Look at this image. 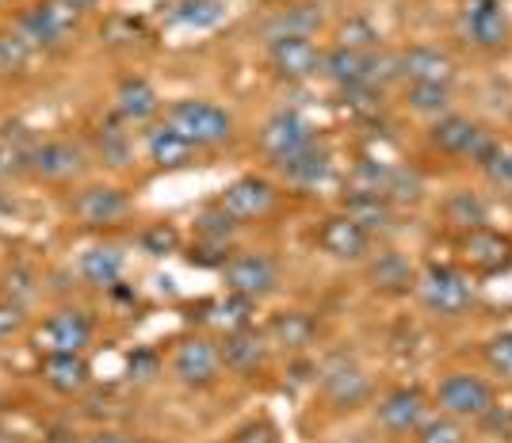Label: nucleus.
<instances>
[{"mask_svg":"<svg viewBox=\"0 0 512 443\" xmlns=\"http://www.w3.org/2000/svg\"><path fill=\"white\" fill-rule=\"evenodd\" d=\"M142 146H146V157H150L157 169H188L195 161L199 149L172 127V123H150L146 134H142Z\"/></svg>","mask_w":512,"mask_h":443,"instance_id":"b1692460","label":"nucleus"},{"mask_svg":"<svg viewBox=\"0 0 512 443\" xmlns=\"http://www.w3.org/2000/svg\"><path fill=\"white\" fill-rule=\"evenodd\" d=\"M77 23H81V12L69 0H39L16 20V35L31 50H58L73 39Z\"/></svg>","mask_w":512,"mask_h":443,"instance_id":"20e7f679","label":"nucleus"},{"mask_svg":"<svg viewBox=\"0 0 512 443\" xmlns=\"http://www.w3.org/2000/svg\"><path fill=\"white\" fill-rule=\"evenodd\" d=\"M23 329H27V306L4 298V302H0V340L20 337Z\"/></svg>","mask_w":512,"mask_h":443,"instance_id":"37998d69","label":"nucleus"},{"mask_svg":"<svg viewBox=\"0 0 512 443\" xmlns=\"http://www.w3.org/2000/svg\"><path fill=\"white\" fill-rule=\"evenodd\" d=\"M371 283L383 291H406V287H413V272L398 253H383L371 264Z\"/></svg>","mask_w":512,"mask_h":443,"instance_id":"473e14b6","label":"nucleus"},{"mask_svg":"<svg viewBox=\"0 0 512 443\" xmlns=\"http://www.w3.org/2000/svg\"><path fill=\"white\" fill-rule=\"evenodd\" d=\"M371 394H375V386H371L367 371H363L356 359L337 356L321 367V398L329 401L337 413L360 409V405L371 401Z\"/></svg>","mask_w":512,"mask_h":443,"instance_id":"f8f14e48","label":"nucleus"},{"mask_svg":"<svg viewBox=\"0 0 512 443\" xmlns=\"http://www.w3.org/2000/svg\"><path fill=\"white\" fill-rule=\"evenodd\" d=\"M161 115V96L146 77H123L115 88V119L127 127H150Z\"/></svg>","mask_w":512,"mask_h":443,"instance_id":"4be33fe9","label":"nucleus"},{"mask_svg":"<svg viewBox=\"0 0 512 443\" xmlns=\"http://www.w3.org/2000/svg\"><path fill=\"white\" fill-rule=\"evenodd\" d=\"M268 4H279V0H268Z\"/></svg>","mask_w":512,"mask_h":443,"instance_id":"603ef678","label":"nucleus"},{"mask_svg":"<svg viewBox=\"0 0 512 443\" xmlns=\"http://www.w3.org/2000/svg\"><path fill=\"white\" fill-rule=\"evenodd\" d=\"M222 283H226L230 295L260 302V298L276 295L279 264L268 253H234L222 264Z\"/></svg>","mask_w":512,"mask_h":443,"instance_id":"9d476101","label":"nucleus"},{"mask_svg":"<svg viewBox=\"0 0 512 443\" xmlns=\"http://www.w3.org/2000/svg\"><path fill=\"white\" fill-rule=\"evenodd\" d=\"M451 226H459V230H478V226H486V203L474 195V191H455L448 199V207H444Z\"/></svg>","mask_w":512,"mask_h":443,"instance_id":"2f4dec72","label":"nucleus"},{"mask_svg":"<svg viewBox=\"0 0 512 443\" xmlns=\"http://www.w3.org/2000/svg\"><path fill=\"white\" fill-rule=\"evenodd\" d=\"M4 405H8V398H4V394H0V409H4Z\"/></svg>","mask_w":512,"mask_h":443,"instance_id":"3c124183","label":"nucleus"},{"mask_svg":"<svg viewBox=\"0 0 512 443\" xmlns=\"http://www.w3.org/2000/svg\"><path fill=\"white\" fill-rule=\"evenodd\" d=\"M88 169V153L69 138H46L27 153V172L43 184H73Z\"/></svg>","mask_w":512,"mask_h":443,"instance_id":"0eeeda50","label":"nucleus"},{"mask_svg":"<svg viewBox=\"0 0 512 443\" xmlns=\"http://www.w3.org/2000/svg\"><path fill=\"white\" fill-rule=\"evenodd\" d=\"M318 27H321V12L299 4V8H283L279 16H272V20L264 23V39L268 43L272 39H291V35H306L310 39V31H318Z\"/></svg>","mask_w":512,"mask_h":443,"instance_id":"c756f323","label":"nucleus"},{"mask_svg":"<svg viewBox=\"0 0 512 443\" xmlns=\"http://www.w3.org/2000/svg\"><path fill=\"white\" fill-rule=\"evenodd\" d=\"M406 104L417 115H448L451 107V85H406Z\"/></svg>","mask_w":512,"mask_h":443,"instance_id":"72a5a7b5","label":"nucleus"},{"mask_svg":"<svg viewBox=\"0 0 512 443\" xmlns=\"http://www.w3.org/2000/svg\"><path fill=\"white\" fill-rule=\"evenodd\" d=\"M314 142H318V138H314V127L302 119L299 111H276V115L260 127V134H256V146H260V153H264L276 169L287 165L291 157L306 153Z\"/></svg>","mask_w":512,"mask_h":443,"instance_id":"6e6552de","label":"nucleus"},{"mask_svg":"<svg viewBox=\"0 0 512 443\" xmlns=\"http://www.w3.org/2000/svg\"><path fill=\"white\" fill-rule=\"evenodd\" d=\"M413 291L421 298L428 314L436 317H459L470 306V279L451 264H425L421 272L413 275Z\"/></svg>","mask_w":512,"mask_h":443,"instance_id":"39448f33","label":"nucleus"},{"mask_svg":"<svg viewBox=\"0 0 512 443\" xmlns=\"http://www.w3.org/2000/svg\"><path fill=\"white\" fill-rule=\"evenodd\" d=\"M127 371H130V379H138V382H150L157 371H161V359H157V352H150V348H138L134 356H130L127 363Z\"/></svg>","mask_w":512,"mask_h":443,"instance_id":"a18cd8bd","label":"nucleus"},{"mask_svg":"<svg viewBox=\"0 0 512 443\" xmlns=\"http://www.w3.org/2000/svg\"><path fill=\"white\" fill-rule=\"evenodd\" d=\"M31 46L23 43L16 31H4L0 35V73H23L27 62H31Z\"/></svg>","mask_w":512,"mask_h":443,"instance_id":"ea45409f","label":"nucleus"},{"mask_svg":"<svg viewBox=\"0 0 512 443\" xmlns=\"http://www.w3.org/2000/svg\"><path fill=\"white\" fill-rule=\"evenodd\" d=\"M92 314L81 306H62L46 317L35 333V348L39 356H85L88 344H92Z\"/></svg>","mask_w":512,"mask_h":443,"instance_id":"423d86ee","label":"nucleus"},{"mask_svg":"<svg viewBox=\"0 0 512 443\" xmlns=\"http://www.w3.org/2000/svg\"><path fill=\"white\" fill-rule=\"evenodd\" d=\"M321 58H325V50H318V43L306 39V35L272 39L268 43V65L283 81H310V77H318Z\"/></svg>","mask_w":512,"mask_h":443,"instance_id":"a211bd4d","label":"nucleus"},{"mask_svg":"<svg viewBox=\"0 0 512 443\" xmlns=\"http://www.w3.org/2000/svg\"><path fill=\"white\" fill-rule=\"evenodd\" d=\"M0 443H27L20 432H12V428H0Z\"/></svg>","mask_w":512,"mask_h":443,"instance_id":"09e8293b","label":"nucleus"},{"mask_svg":"<svg viewBox=\"0 0 512 443\" xmlns=\"http://www.w3.org/2000/svg\"><path fill=\"white\" fill-rule=\"evenodd\" d=\"M69 211H73V218H77L81 226L107 230V226L127 222L130 211H134V203H130L127 191L115 188V184H88V188H81L69 199Z\"/></svg>","mask_w":512,"mask_h":443,"instance_id":"4468645a","label":"nucleus"},{"mask_svg":"<svg viewBox=\"0 0 512 443\" xmlns=\"http://www.w3.org/2000/svg\"><path fill=\"white\" fill-rule=\"evenodd\" d=\"M417 443H467V428H463V421H455V417H428L417 432Z\"/></svg>","mask_w":512,"mask_h":443,"instance_id":"e433bc0d","label":"nucleus"},{"mask_svg":"<svg viewBox=\"0 0 512 443\" xmlns=\"http://www.w3.org/2000/svg\"><path fill=\"white\" fill-rule=\"evenodd\" d=\"M344 214L356 218L363 230H390L394 226V203L383 199V195H348L344 199Z\"/></svg>","mask_w":512,"mask_h":443,"instance_id":"c85d7f7f","label":"nucleus"},{"mask_svg":"<svg viewBox=\"0 0 512 443\" xmlns=\"http://www.w3.org/2000/svg\"><path fill=\"white\" fill-rule=\"evenodd\" d=\"M195 314L192 321H199V325H207V329H214L218 337H226V333H237V329H249L253 325V310L256 302H249V298L241 295H226L222 298H203L199 306H192Z\"/></svg>","mask_w":512,"mask_h":443,"instance_id":"5701e85b","label":"nucleus"},{"mask_svg":"<svg viewBox=\"0 0 512 443\" xmlns=\"http://www.w3.org/2000/svg\"><path fill=\"white\" fill-rule=\"evenodd\" d=\"M482 172H486V180H490L493 188L512 191V149H497Z\"/></svg>","mask_w":512,"mask_h":443,"instance_id":"c03bdc74","label":"nucleus"},{"mask_svg":"<svg viewBox=\"0 0 512 443\" xmlns=\"http://www.w3.org/2000/svg\"><path fill=\"white\" fill-rule=\"evenodd\" d=\"M318 333V321L310 314H302V310H283L268 321V329H264V337L272 348H283V352H302L310 340Z\"/></svg>","mask_w":512,"mask_h":443,"instance_id":"cd10ccee","label":"nucleus"},{"mask_svg":"<svg viewBox=\"0 0 512 443\" xmlns=\"http://www.w3.org/2000/svg\"><path fill=\"white\" fill-rule=\"evenodd\" d=\"M318 245H321V253H329L333 260H341V264H360V260H367V253H371V233L363 230L356 218L333 214V218L321 222Z\"/></svg>","mask_w":512,"mask_h":443,"instance_id":"6ab92c4d","label":"nucleus"},{"mask_svg":"<svg viewBox=\"0 0 512 443\" xmlns=\"http://www.w3.org/2000/svg\"><path fill=\"white\" fill-rule=\"evenodd\" d=\"M226 443H279V424L272 417H253L241 428H234V436Z\"/></svg>","mask_w":512,"mask_h":443,"instance_id":"a19ab883","label":"nucleus"},{"mask_svg":"<svg viewBox=\"0 0 512 443\" xmlns=\"http://www.w3.org/2000/svg\"><path fill=\"white\" fill-rule=\"evenodd\" d=\"M341 96L352 115H379L383 111V88H344Z\"/></svg>","mask_w":512,"mask_h":443,"instance_id":"79ce46f5","label":"nucleus"},{"mask_svg":"<svg viewBox=\"0 0 512 443\" xmlns=\"http://www.w3.org/2000/svg\"><path fill=\"white\" fill-rule=\"evenodd\" d=\"M279 172H283V180L291 184V188L299 191H318L329 176H333V153L329 149H321L318 142L306 149V153H299V157H291L287 165H279Z\"/></svg>","mask_w":512,"mask_h":443,"instance_id":"a878e982","label":"nucleus"},{"mask_svg":"<svg viewBox=\"0 0 512 443\" xmlns=\"http://www.w3.org/2000/svg\"><path fill=\"white\" fill-rule=\"evenodd\" d=\"M214 203L230 214L237 226H253V222H264L268 214L276 211L279 191L264 176H237L234 184L222 188V195Z\"/></svg>","mask_w":512,"mask_h":443,"instance_id":"1a4fd4ad","label":"nucleus"},{"mask_svg":"<svg viewBox=\"0 0 512 443\" xmlns=\"http://www.w3.org/2000/svg\"><path fill=\"white\" fill-rule=\"evenodd\" d=\"M16 172H27V153L0 138V184H4L8 176H16Z\"/></svg>","mask_w":512,"mask_h":443,"instance_id":"49530a36","label":"nucleus"},{"mask_svg":"<svg viewBox=\"0 0 512 443\" xmlns=\"http://www.w3.org/2000/svg\"><path fill=\"white\" fill-rule=\"evenodd\" d=\"M459 256L470 272H509L512 268V237L509 233H497L490 226H478V230H467L463 241H459Z\"/></svg>","mask_w":512,"mask_h":443,"instance_id":"f3484780","label":"nucleus"},{"mask_svg":"<svg viewBox=\"0 0 512 443\" xmlns=\"http://www.w3.org/2000/svg\"><path fill=\"white\" fill-rule=\"evenodd\" d=\"M39 379L62 394V398H73V394H85L88 382H92V367H88L85 356H43L39 359Z\"/></svg>","mask_w":512,"mask_h":443,"instance_id":"393cba45","label":"nucleus"},{"mask_svg":"<svg viewBox=\"0 0 512 443\" xmlns=\"http://www.w3.org/2000/svg\"><path fill=\"white\" fill-rule=\"evenodd\" d=\"M138 245H142L146 256H172L180 253V230L172 222H153V226L138 233Z\"/></svg>","mask_w":512,"mask_h":443,"instance_id":"c9c22d12","label":"nucleus"},{"mask_svg":"<svg viewBox=\"0 0 512 443\" xmlns=\"http://www.w3.org/2000/svg\"><path fill=\"white\" fill-rule=\"evenodd\" d=\"M337 46H352V50H379V31H375L367 20H360V16H352V20L341 23V31H337Z\"/></svg>","mask_w":512,"mask_h":443,"instance_id":"58836bf2","label":"nucleus"},{"mask_svg":"<svg viewBox=\"0 0 512 443\" xmlns=\"http://www.w3.org/2000/svg\"><path fill=\"white\" fill-rule=\"evenodd\" d=\"M96 149H100V157H104L107 165H127L130 161V134H127V123L123 119H107L104 127L96 130Z\"/></svg>","mask_w":512,"mask_h":443,"instance_id":"7c9ffc66","label":"nucleus"},{"mask_svg":"<svg viewBox=\"0 0 512 443\" xmlns=\"http://www.w3.org/2000/svg\"><path fill=\"white\" fill-rule=\"evenodd\" d=\"M321 73L341 88H383L398 77V54L386 50H352V46H333L321 58Z\"/></svg>","mask_w":512,"mask_h":443,"instance_id":"f257e3e1","label":"nucleus"},{"mask_svg":"<svg viewBox=\"0 0 512 443\" xmlns=\"http://www.w3.org/2000/svg\"><path fill=\"white\" fill-rule=\"evenodd\" d=\"M81 443H138V440H130L127 432H111V428H100V432L85 436Z\"/></svg>","mask_w":512,"mask_h":443,"instance_id":"de8ad7c7","label":"nucleus"},{"mask_svg":"<svg viewBox=\"0 0 512 443\" xmlns=\"http://www.w3.org/2000/svg\"><path fill=\"white\" fill-rule=\"evenodd\" d=\"M428 146L440 149V153H448V157H459V161H474L478 169H486L490 157L501 149L490 138V130H482L474 119L455 115V111L440 115V119L428 127Z\"/></svg>","mask_w":512,"mask_h":443,"instance_id":"7ed1b4c3","label":"nucleus"},{"mask_svg":"<svg viewBox=\"0 0 512 443\" xmlns=\"http://www.w3.org/2000/svg\"><path fill=\"white\" fill-rule=\"evenodd\" d=\"M455 31L478 50H497L509 43V16L501 0H463L455 16Z\"/></svg>","mask_w":512,"mask_h":443,"instance_id":"ddd939ff","label":"nucleus"},{"mask_svg":"<svg viewBox=\"0 0 512 443\" xmlns=\"http://www.w3.org/2000/svg\"><path fill=\"white\" fill-rule=\"evenodd\" d=\"M69 4H73V8H77V12L85 16V12H88V8H92V4H96V0H69Z\"/></svg>","mask_w":512,"mask_h":443,"instance_id":"8fccbe9b","label":"nucleus"},{"mask_svg":"<svg viewBox=\"0 0 512 443\" xmlns=\"http://www.w3.org/2000/svg\"><path fill=\"white\" fill-rule=\"evenodd\" d=\"M77 275L96 291H111L123 279V253L115 245H92L77 256Z\"/></svg>","mask_w":512,"mask_h":443,"instance_id":"bb28decb","label":"nucleus"},{"mask_svg":"<svg viewBox=\"0 0 512 443\" xmlns=\"http://www.w3.org/2000/svg\"><path fill=\"white\" fill-rule=\"evenodd\" d=\"M165 123H172L195 149H218L234 138V115L211 100H176L165 107Z\"/></svg>","mask_w":512,"mask_h":443,"instance_id":"f03ea898","label":"nucleus"},{"mask_svg":"<svg viewBox=\"0 0 512 443\" xmlns=\"http://www.w3.org/2000/svg\"><path fill=\"white\" fill-rule=\"evenodd\" d=\"M398 77L406 85H451L455 62L440 46H409L398 54Z\"/></svg>","mask_w":512,"mask_h":443,"instance_id":"aec40b11","label":"nucleus"},{"mask_svg":"<svg viewBox=\"0 0 512 443\" xmlns=\"http://www.w3.org/2000/svg\"><path fill=\"white\" fill-rule=\"evenodd\" d=\"M440 413H448L455 421H482L493 409V386L482 375L470 371H451L436 390Z\"/></svg>","mask_w":512,"mask_h":443,"instance_id":"9b49d317","label":"nucleus"},{"mask_svg":"<svg viewBox=\"0 0 512 443\" xmlns=\"http://www.w3.org/2000/svg\"><path fill=\"white\" fill-rule=\"evenodd\" d=\"M226 16V8H222V0H180L176 8H172V20L184 23V27H214V23H222Z\"/></svg>","mask_w":512,"mask_h":443,"instance_id":"f704fd0d","label":"nucleus"},{"mask_svg":"<svg viewBox=\"0 0 512 443\" xmlns=\"http://www.w3.org/2000/svg\"><path fill=\"white\" fill-rule=\"evenodd\" d=\"M268 337L256 333L253 325L249 329H237V333H226L218 337V356H222V367L234 371V375H256L264 363H268Z\"/></svg>","mask_w":512,"mask_h":443,"instance_id":"412c9836","label":"nucleus"},{"mask_svg":"<svg viewBox=\"0 0 512 443\" xmlns=\"http://www.w3.org/2000/svg\"><path fill=\"white\" fill-rule=\"evenodd\" d=\"M428 421V394L421 386H398L379 398L375 405V424L390 436H413Z\"/></svg>","mask_w":512,"mask_h":443,"instance_id":"dca6fc26","label":"nucleus"},{"mask_svg":"<svg viewBox=\"0 0 512 443\" xmlns=\"http://www.w3.org/2000/svg\"><path fill=\"white\" fill-rule=\"evenodd\" d=\"M169 367H172V375H176V382H184V386H192V390H203V386H211V382L218 379V371H222L218 340H211V337H184V340H176Z\"/></svg>","mask_w":512,"mask_h":443,"instance_id":"2eb2a0df","label":"nucleus"},{"mask_svg":"<svg viewBox=\"0 0 512 443\" xmlns=\"http://www.w3.org/2000/svg\"><path fill=\"white\" fill-rule=\"evenodd\" d=\"M482 356H486V367H490L497 379L512 382V329H505V333H497V337L486 340Z\"/></svg>","mask_w":512,"mask_h":443,"instance_id":"4c0bfd02","label":"nucleus"}]
</instances>
